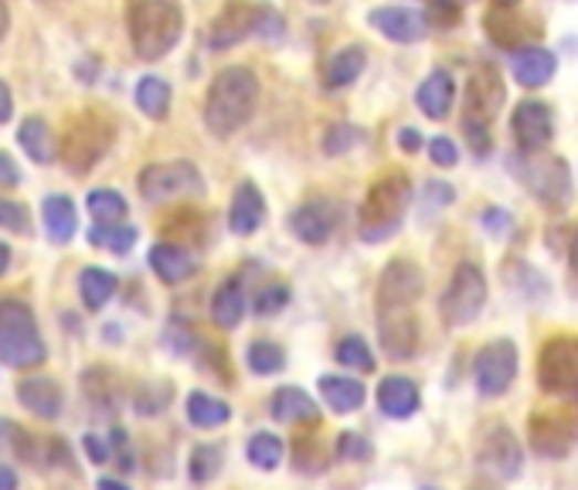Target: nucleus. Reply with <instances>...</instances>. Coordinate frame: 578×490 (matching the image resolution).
Instances as JSON below:
<instances>
[{
	"instance_id": "f257e3e1",
	"label": "nucleus",
	"mask_w": 578,
	"mask_h": 490,
	"mask_svg": "<svg viewBox=\"0 0 578 490\" xmlns=\"http://www.w3.org/2000/svg\"><path fill=\"white\" fill-rule=\"evenodd\" d=\"M255 103H259L255 72L245 65L221 69L214 75V82L208 85V96H204V126L218 140H225L252 119Z\"/></svg>"
},
{
	"instance_id": "f03ea898",
	"label": "nucleus",
	"mask_w": 578,
	"mask_h": 490,
	"mask_svg": "<svg viewBox=\"0 0 578 490\" xmlns=\"http://www.w3.org/2000/svg\"><path fill=\"white\" fill-rule=\"evenodd\" d=\"M126 31L133 55L144 62H160L177 49L185 34L181 0H129L126 4Z\"/></svg>"
},
{
	"instance_id": "7ed1b4c3",
	"label": "nucleus",
	"mask_w": 578,
	"mask_h": 490,
	"mask_svg": "<svg viewBox=\"0 0 578 490\" xmlns=\"http://www.w3.org/2000/svg\"><path fill=\"white\" fill-rule=\"evenodd\" d=\"M412 205V181L402 170L381 174L378 181L368 188L365 205L358 211V236L365 242H385L398 229H402V218Z\"/></svg>"
},
{
	"instance_id": "20e7f679",
	"label": "nucleus",
	"mask_w": 578,
	"mask_h": 490,
	"mask_svg": "<svg viewBox=\"0 0 578 490\" xmlns=\"http://www.w3.org/2000/svg\"><path fill=\"white\" fill-rule=\"evenodd\" d=\"M49 358L31 306L18 296L0 300V362L8 368H34Z\"/></svg>"
},
{
	"instance_id": "39448f33",
	"label": "nucleus",
	"mask_w": 578,
	"mask_h": 490,
	"mask_svg": "<svg viewBox=\"0 0 578 490\" xmlns=\"http://www.w3.org/2000/svg\"><path fill=\"white\" fill-rule=\"evenodd\" d=\"M504 82L497 75V69L491 65H480L470 82H466V113H463V133H466V144L473 147L476 157L491 154L494 140H491V126L504 106Z\"/></svg>"
},
{
	"instance_id": "423d86ee",
	"label": "nucleus",
	"mask_w": 578,
	"mask_h": 490,
	"mask_svg": "<svg viewBox=\"0 0 578 490\" xmlns=\"http://www.w3.org/2000/svg\"><path fill=\"white\" fill-rule=\"evenodd\" d=\"M113 137H116L113 119L99 110H85L75 119H69L59 157L72 174H88L106 157V150L113 147Z\"/></svg>"
},
{
	"instance_id": "0eeeda50",
	"label": "nucleus",
	"mask_w": 578,
	"mask_h": 490,
	"mask_svg": "<svg viewBox=\"0 0 578 490\" xmlns=\"http://www.w3.org/2000/svg\"><path fill=\"white\" fill-rule=\"evenodd\" d=\"M249 34L276 38V34H283V18L265 4H245V0H239V4H229L214 18L208 41H211V49H232V44L245 41Z\"/></svg>"
},
{
	"instance_id": "6e6552de",
	"label": "nucleus",
	"mask_w": 578,
	"mask_h": 490,
	"mask_svg": "<svg viewBox=\"0 0 578 490\" xmlns=\"http://www.w3.org/2000/svg\"><path fill=\"white\" fill-rule=\"evenodd\" d=\"M140 195L150 205H164V201H177V198H195L204 191V177L191 160H164V164H150L140 170L137 177Z\"/></svg>"
},
{
	"instance_id": "1a4fd4ad",
	"label": "nucleus",
	"mask_w": 578,
	"mask_h": 490,
	"mask_svg": "<svg viewBox=\"0 0 578 490\" xmlns=\"http://www.w3.org/2000/svg\"><path fill=\"white\" fill-rule=\"evenodd\" d=\"M486 303V280L483 273L476 270L473 262H463L456 265V273L442 293V303H439V314L446 321V327H466L480 317V310Z\"/></svg>"
},
{
	"instance_id": "9d476101",
	"label": "nucleus",
	"mask_w": 578,
	"mask_h": 490,
	"mask_svg": "<svg viewBox=\"0 0 578 490\" xmlns=\"http://www.w3.org/2000/svg\"><path fill=\"white\" fill-rule=\"evenodd\" d=\"M538 385L551 395L578 392V337H551L538 354Z\"/></svg>"
},
{
	"instance_id": "9b49d317",
	"label": "nucleus",
	"mask_w": 578,
	"mask_h": 490,
	"mask_svg": "<svg viewBox=\"0 0 578 490\" xmlns=\"http://www.w3.org/2000/svg\"><path fill=\"white\" fill-rule=\"evenodd\" d=\"M473 378H476V388L483 395H504L517 378V347H514V341L501 337V341L486 344L476 354Z\"/></svg>"
},
{
	"instance_id": "f8f14e48",
	"label": "nucleus",
	"mask_w": 578,
	"mask_h": 490,
	"mask_svg": "<svg viewBox=\"0 0 578 490\" xmlns=\"http://www.w3.org/2000/svg\"><path fill=\"white\" fill-rule=\"evenodd\" d=\"M422 290H425V280L419 273V265L412 259H391L378 280L381 314H388V310H412V303L422 296Z\"/></svg>"
},
{
	"instance_id": "ddd939ff",
	"label": "nucleus",
	"mask_w": 578,
	"mask_h": 490,
	"mask_svg": "<svg viewBox=\"0 0 578 490\" xmlns=\"http://www.w3.org/2000/svg\"><path fill=\"white\" fill-rule=\"evenodd\" d=\"M476 463H480V470L494 473L497 480H514L524 467V453H521L517 436L507 426H494L480 442Z\"/></svg>"
},
{
	"instance_id": "4468645a",
	"label": "nucleus",
	"mask_w": 578,
	"mask_h": 490,
	"mask_svg": "<svg viewBox=\"0 0 578 490\" xmlns=\"http://www.w3.org/2000/svg\"><path fill=\"white\" fill-rule=\"evenodd\" d=\"M511 129H514V140L524 154H538L551 144V133H555V116L545 103L538 100H524L521 106H514L511 113Z\"/></svg>"
},
{
	"instance_id": "2eb2a0df",
	"label": "nucleus",
	"mask_w": 578,
	"mask_h": 490,
	"mask_svg": "<svg viewBox=\"0 0 578 490\" xmlns=\"http://www.w3.org/2000/svg\"><path fill=\"white\" fill-rule=\"evenodd\" d=\"M524 181L530 188L538 201L558 208L571 198V174H568V164L551 157V160H535L527 170H524Z\"/></svg>"
},
{
	"instance_id": "dca6fc26",
	"label": "nucleus",
	"mask_w": 578,
	"mask_h": 490,
	"mask_svg": "<svg viewBox=\"0 0 578 490\" xmlns=\"http://www.w3.org/2000/svg\"><path fill=\"white\" fill-rule=\"evenodd\" d=\"M575 432L578 426L558 413H538L530 416V426H527L530 447H535L538 457H565L571 450V442L578 439Z\"/></svg>"
},
{
	"instance_id": "f3484780",
	"label": "nucleus",
	"mask_w": 578,
	"mask_h": 490,
	"mask_svg": "<svg viewBox=\"0 0 578 490\" xmlns=\"http://www.w3.org/2000/svg\"><path fill=\"white\" fill-rule=\"evenodd\" d=\"M337 229V205L317 198V201H306L290 215V232L306 242V246H324Z\"/></svg>"
},
{
	"instance_id": "a211bd4d",
	"label": "nucleus",
	"mask_w": 578,
	"mask_h": 490,
	"mask_svg": "<svg viewBox=\"0 0 578 490\" xmlns=\"http://www.w3.org/2000/svg\"><path fill=\"white\" fill-rule=\"evenodd\" d=\"M368 24L398 44H416L429 34V18L412 8H375L368 14Z\"/></svg>"
},
{
	"instance_id": "6ab92c4d",
	"label": "nucleus",
	"mask_w": 578,
	"mask_h": 490,
	"mask_svg": "<svg viewBox=\"0 0 578 490\" xmlns=\"http://www.w3.org/2000/svg\"><path fill=\"white\" fill-rule=\"evenodd\" d=\"M378 409L388 419H412L422 409L419 385L406 375H388L378 385Z\"/></svg>"
},
{
	"instance_id": "aec40b11",
	"label": "nucleus",
	"mask_w": 578,
	"mask_h": 490,
	"mask_svg": "<svg viewBox=\"0 0 578 490\" xmlns=\"http://www.w3.org/2000/svg\"><path fill=\"white\" fill-rule=\"evenodd\" d=\"M381 344L388 351V358L406 362L419 347V321L409 310H388L381 314Z\"/></svg>"
},
{
	"instance_id": "412c9836",
	"label": "nucleus",
	"mask_w": 578,
	"mask_h": 490,
	"mask_svg": "<svg viewBox=\"0 0 578 490\" xmlns=\"http://www.w3.org/2000/svg\"><path fill=\"white\" fill-rule=\"evenodd\" d=\"M18 403L34 413L38 419H59L62 416V403H65V395H62V385L55 378H24L18 385Z\"/></svg>"
},
{
	"instance_id": "4be33fe9",
	"label": "nucleus",
	"mask_w": 578,
	"mask_h": 490,
	"mask_svg": "<svg viewBox=\"0 0 578 490\" xmlns=\"http://www.w3.org/2000/svg\"><path fill=\"white\" fill-rule=\"evenodd\" d=\"M150 270L167 283V286H177V283H185L195 277L198 270V262L195 256L185 249V246H177V242H157L150 249Z\"/></svg>"
},
{
	"instance_id": "5701e85b",
	"label": "nucleus",
	"mask_w": 578,
	"mask_h": 490,
	"mask_svg": "<svg viewBox=\"0 0 578 490\" xmlns=\"http://www.w3.org/2000/svg\"><path fill=\"white\" fill-rule=\"evenodd\" d=\"M514 79L524 85V88H542L551 82L555 69H558V59L555 52L548 49H538V44H527V49L514 52Z\"/></svg>"
},
{
	"instance_id": "b1692460",
	"label": "nucleus",
	"mask_w": 578,
	"mask_h": 490,
	"mask_svg": "<svg viewBox=\"0 0 578 490\" xmlns=\"http://www.w3.org/2000/svg\"><path fill=\"white\" fill-rule=\"evenodd\" d=\"M270 416L276 423H286V426H296V423H317L320 419V409L317 403L309 398L303 388H276L273 398H270Z\"/></svg>"
},
{
	"instance_id": "393cba45",
	"label": "nucleus",
	"mask_w": 578,
	"mask_h": 490,
	"mask_svg": "<svg viewBox=\"0 0 578 490\" xmlns=\"http://www.w3.org/2000/svg\"><path fill=\"white\" fill-rule=\"evenodd\" d=\"M265 221V198L255 185H239L235 198H232V208H229V229L235 236H252L259 232V226Z\"/></svg>"
},
{
	"instance_id": "a878e982",
	"label": "nucleus",
	"mask_w": 578,
	"mask_h": 490,
	"mask_svg": "<svg viewBox=\"0 0 578 490\" xmlns=\"http://www.w3.org/2000/svg\"><path fill=\"white\" fill-rule=\"evenodd\" d=\"M419 110L429 116V119H446L453 103H456V82L450 72L435 69L422 85H419Z\"/></svg>"
},
{
	"instance_id": "bb28decb",
	"label": "nucleus",
	"mask_w": 578,
	"mask_h": 490,
	"mask_svg": "<svg viewBox=\"0 0 578 490\" xmlns=\"http://www.w3.org/2000/svg\"><path fill=\"white\" fill-rule=\"evenodd\" d=\"M245 317V286L239 277H229L211 296V321L221 331H235Z\"/></svg>"
},
{
	"instance_id": "cd10ccee",
	"label": "nucleus",
	"mask_w": 578,
	"mask_h": 490,
	"mask_svg": "<svg viewBox=\"0 0 578 490\" xmlns=\"http://www.w3.org/2000/svg\"><path fill=\"white\" fill-rule=\"evenodd\" d=\"M41 218H44V232L55 246H65L72 242L75 229H78V211H75V201L69 195H49L41 201Z\"/></svg>"
},
{
	"instance_id": "c85d7f7f",
	"label": "nucleus",
	"mask_w": 578,
	"mask_h": 490,
	"mask_svg": "<svg viewBox=\"0 0 578 490\" xmlns=\"http://www.w3.org/2000/svg\"><path fill=\"white\" fill-rule=\"evenodd\" d=\"M320 395L330 413L337 416H350L365 406V382L347 378V375H324L320 378Z\"/></svg>"
},
{
	"instance_id": "c756f323",
	"label": "nucleus",
	"mask_w": 578,
	"mask_h": 490,
	"mask_svg": "<svg viewBox=\"0 0 578 490\" xmlns=\"http://www.w3.org/2000/svg\"><path fill=\"white\" fill-rule=\"evenodd\" d=\"M18 144H21V150H24L34 164H52V160L59 157V144H55V137H52L49 123L38 119V116L24 119V123L18 126Z\"/></svg>"
},
{
	"instance_id": "7c9ffc66",
	"label": "nucleus",
	"mask_w": 578,
	"mask_h": 490,
	"mask_svg": "<svg viewBox=\"0 0 578 490\" xmlns=\"http://www.w3.org/2000/svg\"><path fill=\"white\" fill-rule=\"evenodd\" d=\"M116 286H119L116 273L103 270V265H85L78 277V296H82L85 310H103L113 300Z\"/></svg>"
},
{
	"instance_id": "2f4dec72",
	"label": "nucleus",
	"mask_w": 578,
	"mask_h": 490,
	"mask_svg": "<svg viewBox=\"0 0 578 490\" xmlns=\"http://www.w3.org/2000/svg\"><path fill=\"white\" fill-rule=\"evenodd\" d=\"M365 65H368V52L361 49V44H347V49H340L327 62V72H324L327 88H347L350 82H358Z\"/></svg>"
},
{
	"instance_id": "473e14b6",
	"label": "nucleus",
	"mask_w": 578,
	"mask_h": 490,
	"mask_svg": "<svg viewBox=\"0 0 578 490\" xmlns=\"http://www.w3.org/2000/svg\"><path fill=\"white\" fill-rule=\"evenodd\" d=\"M140 232L126 226V221H96L93 229H88V246L93 249H106L113 256H126L133 246H137Z\"/></svg>"
},
{
	"instance_id": "72a5a7b5",
	"label": "nucleus",
	"mask_w": 578,
	"mask_h": 490,
	"mask_svg": "<svg viewBox=\"0 0 578 490\" xmlns=\"http://www.w3.org/2000/svg\"><path fill=\"white\" fill-rule=\"evenodd\" d=\"M0 450L11 453V457H18V460H24V463H34V467H38V460H41V439L31 436V432H28L24 426H18L14 419L0 416Z\"/></svg>"
},
{
	"instance_id": "f704fd0d",
	"label": "nucleus",
	"mask_w": 578,
	"mask_h": 490,
	"mask_svg": "<svg viewBox=\"0 0 578 490\" xmlns=\"http://www.w3.org/2000/svg\"><path fill=\"white\" fill-rule=\"evenodd\" d=\"M188 419L198 429H218L232 419V409H229V403H221V398H214L208 392H191L188 395Z\"/></svg>"
},
{
	"instance_id": "c9c22d12",
	"label": "nucleus",
	"mask_w": 578,
	"mask_h": 490,
	"mask_svg": "<svg viewBox=\"0 0 578 490\" xmlns=\"http://www.w3.org/2000/svg\"><path fill=\"white\" fill-rule=\"evenodd\" d=\"M137 106L150 119H167V113H170V85L160 75H144L137 82Z\"/></svg>"
},
{
	"instance_id": "e433bc0d",
	"label": "nucleus",
	"mask_w": 578,
	"mask_h": 490,
	"mask_svg": "<svg viewBox=\"0 0 578 490\" xmlns=\"http://www.w3.org/2000/svg\"><path fill=\"white\" fill-rule=\"evenodd\" d=\"M334 358H337L344 368L358 372V375L375 372V354H371V347L365 344V337H358V334L340 337V341H337V351H334Z\"/></svg>"
},
{
	"instance_id": "4c0bfd02",
	"label": "nucleus",
	"mask_w": 578,
	"mask_h": 490,
	"mask_svg": "<svg viewBox=\"0 0 578 490\" xmlns=\"http://www.w3.org/2000/svg\"><path fill=\"white\" fill-rule=\"evenodd\" d=\"M245 457L259 470H276L283 463V439L276 432H255L245 447Z\"/></svg>"
},
{
	"instance_id": "58836bf2",
	"label": "nucleus",
	"mask_w": 578,
	"mask_h": 490,
	"mask_svg": "<svg viewBox=\"0 0 578 490\" xmlns=\"http://www.w3.org/2000/svg\"><path fill=\"white\" fill-rule=\"evenodd\" d=\"M245 365L255 375H276L286 365V354L276 341H252L245 351Z\"/></svg>"
},
{
	"instance_id": "ea45409f",
	"label": "nucleus",
	"mask_w": 578,
	"mask_h": 490,
	"mask_svg": "<svg viewBox=\"0 0 578 490\" xmlns=\"http://www.w3.org/2000/svg\"><path fill=\"white\" fill-rule=\"evenodd\" d=\"M85 208H88V215H93L96 221H123L126 211H129L126 198H123L119 191H113V188H96V191H88Z\"/></svg>"
},
{
	"instance_id": "a19ab883",
	"label": "nucleus",
	"mask_w": 578,
	"mask_h": 490,
	"mask_svg": "<svg viewBox=\"0 0 578 490\" xmlns=\"http://www.w3.org/2000/svg\"><path fill=\"white\" fill-rule=\"evenodd\" d=\"M293 463L303 473H320L327 467V447L320 442V436H299L293 442Z\"/></svg>"
},
{
	"instance_id": "79ce46f5",
	"label": "nucleus",
	"mask_w": 578,
	"mask_h": 490,
	"mask_svg": "<svg viewBox=\"0 0 578 490\" xmlns=\"http://www.w3.org/2000/svg\"><path fill=\"white\" fill-rule=\"evenodd\" d=\"M221 470V447L214 442H201V447L191 450V463H188V473L195 483H211Z\"/></svg>"
},
{
	"instance_id": "37998d69",
	"label": "nucleus",
	"mask_w": 578,
	"mask_h": 490,
	"mask_svg": "<svg viewBox=\"0 0 578 490\" xmlns=\"http://www.w3.org/2000/svg\"><path fill=\"white\" fill-rule=\"evenodd\" d=\"M358 144H361V129L350 126V123H334L324 133V154L327 157H340V154H347L350 147H358Z\"/></svg>"
},
{
	"instance_id": "c03bdc74",
	"label": "nucleus",
	"mask_w": 578,
	"mask_h": 490,
	"mask_svg": "<svg viewBox=\"0 0 578 490\" xmlns=\"http://www.w3.org/2000/svg\"><path fill=\"white\" fill-rule=\"evenodd\" d=\"M337 457L350 460V463H368L375 457V447H371V439L361 436V432H340L337 436Z\"/></svg>"
},
{
	"instance_id": "a18cd8bd",
	"label": "nucleus",
	"mask_w": 578,
	"mask_h": 490,
	"mask_svg": "<svg viewBox=\"0 0 578 490\" xmlns=\"http://www.w3.org/2000/svg\"><path fill=\"white\" fill-rule=\"evenodd\" d=\"M290 303V286L286 283H270V286H262L252 300V310L259 317H273L280 314V310Z\"/></svg>"
},
{
	"instance_id": "49530a36",
	"label": "nucleus",
	"mask_w": 578,
	"mask_h": 490,
	"mask_svg": "<svg viewBox=\"0 0 578 490\" xmlns=\"http://www.w3.org/2000/svg\"><path fill=\"white\" fill-rule=\"evenodd\" d=\"M170 403V385L164 382H150L137 392V413L140 416H160Z\"/></svg>"
},
{
	"instance_id": "de8ad7c7",
	"label": "nucleus",
	"mask_w": 578,
	"mask_h": 490,
	"mask_svg": "<svg viewBox=\"0 0 578 490\" xmlns=\"http://www.w3.org/2000/svg\"><path fill=\"white\" fill-rule=\"evenodd\" d=\"M0 229L8 232H21L28 236L31 232V221H28V208L21 201H11V198H0Z\"/></svg>"
},
{
	"instance_id": "09e8293b",
	"label": "nucleus",
	"mask_w": 578,
	"mask_h": 490,
	"mask_svg": "<svg viewBox=\"0 0 578 490\" xmlns=\"http://www.w3.org/2000/svg\"><path fill=\"white\" fill-rule=\"evenodd\" d=\"M429 157H432L439 167H456L460 150H456V144H453L450 137H432V140H429Z\"/></svg>"
},
{
	"instance_id": "8fccbe9b",
	"label": "nucleus",
	"mask_w": 578,
	"mask_h": 490,
	"mask_svg": "<svg viewBox=\"0 0 578 490\" xmlns=\"http://www.w3.org/2000/svg\"><path fill=\"white\" fill-rule=\"evenodd\" d=\"M82 447H85V453H88V460H93V463H109V457H113V447L106 439H99L96 432H85Z\"/></svg>"
},
{
	"instance_id": "3c124183",
	"label": "nucleus",
	"mask_w": 578,
	"mask_h": 490,
	"mask_svg": "<svg viewBox=\"0 0 578 490\" xmlns=\"http://www.w3.org/2000/svg\"><path fill=\"white\" fill-rule=\"evenodd\" d=\"M14 185H21V170L11 154L0 150V188H14Z\"/></svg>"
},
{
	"instance_id": "603ef678",
	"label": "nucleus",
	"mask_w": 578,
	"mask_h": 490,
	"mask_svg": "<svg viewBox=\"0 0 578 490\" xmlns=\"http://www.w3.org/2000/svg\"><path fill=\"white\" fill-rule=\"evenodd\" d=\"M483 226H486V232L504 236V232L511 229V218H507V211H501V208H486V211H483Z\"/></svg>"
},
{
	"instance_id": "864d4df0",
	"label": "nucleus",
	"mask_w": 578,
	"mask_h": 490,
	"mask_svg": "<svg viewBox=\"0 0 578 490\" xmlns=\"http://www.w3.org/2000/svg\"><path fill=\"white\" fill-rule=\"evenodd\" d=\"M398 147H402L406 154H416V150H422V133H419L416 126H406L402 133H398Z\"/></svg>"
},
{
	"instance_id": "5fc2aeb1",
	"label": "nucleus",
	"mask_w": 578,
	"mask_h": 490,
	"mask_svg": "<svg viewBox=\"0 0 578 490\" xmlns=\"http://www.w3.org/2000/svg\"><path fill=\"white\" fill-rule=\"evenodd\" d=\"M14 116V100H11V88L0 82V123H8Z\"/></svg>"
},
{
	"instance_id": "6e6d98bb",
	"label": "nucleus",
	"mask_w": 578,
	"mask_h": 490,
	"mask_svg": "<svg viewBox=\"0 0 578 490\" xmlns=\"http://www.w3.org/2000/svg\"><path fill=\"white\" fill-rule=\"evenodd\" d=\"M0 490H18V473L8 463H0Z\"/></svg>"
},
{
	"instance_id": "4d7b16f0",
	"label": "nucleus",
	"mask_w": 578,
	"mask_h": 490,
	"mask_svg": "<svg viewBox=\"0 0 578 490\" xmlns=\"http://www.w3.org/2000/svg\"><path fill=\"white\" fill-rule=\"evenodd\" d=\"M8 28H11V11H8V4H4V0H0V41H4Z\"/></svg>"
},
{
	"instance_id": "13d9d810",
	"label": "nucleus",
	"mask_w": 578,
	"mask_h": 490,
	"mask_svg": "<svg viewBox=\"0 0 578 490\" xmlns=\"http://www.w3.org/2000/svg\"><path fill=\"white\" fill-rule=\"evenodd\" d=\"M96 490H129L123 480H116V477H103L99 483H96Z\"/></svg>"
},
{
	"instance_id": "bf43d9fd",
	"label": "nucleus",
	"mask_w": 578,
	"mask_h": 490,
	"mask_svg": "<svg viewBox=\"0 0 578 490\" xmlns=\"http://www.w3.org/2000/svg\"><path fill=\"white\" fill-rule=\"evenodd\" d=\"M8 265H11V249H8V242H0V277L8 273Z\"/></svg>"
},
{
	"instance_id": "052dcab7",
	"label": "nucleus",
	"mask_w": 578,
	"mask_h": 490,
	"mask_svg": "<svg viewBox=\"0 0 578 490\" xmlns=\"http://www.w3.org/2000/svg\"><path fill=\"white\" fill-rule=\"evenodd\" d=\"M568 262H571V273L578 277V232H575V239H571V249H568Z\"/></svg>"
},
{
	"instance_id": "680f3d73",
	"label": "nucleus",
	"mask_w": 578,
	"mask_h": 490,
	"mask_svg": "<svg viewBox=\"0 0 578 490\" xmlns=\"http://www.w3.org/2000/svg\"><path fill=\"white\" fill-rule=\"evenodd\" d=\"M501 4H504V8H511V4H517V0H501Z\"/></svg>"
},
{
	"instance_id": "e2e57ef3",
	"label": "nucleus",
	"mask_w": 578,
	"mask_h": 490,
	"mask_svg": "<svg viewBox=\"0 0 578 490\" xmlns=\"http://www.w3.org/2000/svg\"><path fill=\"white\" fill-rule=\"evenodd\" d=\"M422 490H435V487H422Z\"/></svg>"
},
{
	"instance_id": "0e129e2a",
	"label": "nucleus",
	"mask_w": 578,
	"mask_h": 490,
	"mask_svg": "<svg viewBox=\"0 0 578 490\" xmlns=\"http://www.w3.org/2000/svg\"><path fill=\"white\" fill-rule=\"evenodd\" d=\"M49 4H59V0H49Z\"/></svg>"
}]
</instances>
